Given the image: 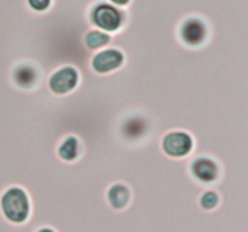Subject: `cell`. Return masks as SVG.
Here are the masks:
<instances>
[{
    "instance_id": "cell-4",
    "label": "cell",
    "mask_w": 248,
    "mask_h": 232,
    "mask_svg": "<svg viewBox=\"0 0 248 232\" xmlns=\"http://www.w3.org/2000/svg\"><path fill=\"white\" fill-rule=\"evenodd\" d=\"M161 149L171 159H183L194 149V139L186 130H170L162 137Z\"/></svg>"
},
{
    "instance_id": "cell-12",
    "label": "cell",
    "mask_w": 248,
    "mask_h": 232,
    "mask_svg": "<svg viewBox=\"0 0 248 232\" xmlns=\"http://www.w3.org/2000/svg\"><path fill=\"white\" fill-rule=\"evenodd\" d=\"M27 6L34 12H38V14H41V12H45L52 6L53 0H26Z\"/></svg>"
},
{
    "instance_id": "cell-8",
    "label": "cell",
    "mask_w": 248,
    "mask_h": 232,
    "mask_svg": "<svg viewBox=\"0 0 248 232\" xmlns=\"http://www.w3.org/2000/svg\"><path fill=\"white\" fill-rule=\"evenodd\" d=\"M106 200L113 209L123 210L131 203L132 190L127 184L123 183V181H116L107 188Z\"/></svg>"
},
{
    "instance_id": "cell-1",
    "label": "cell",
    "mask_w": 248,
    "mask_h": 232,
    "mask_svg": "<svg viewBox=\"0 0 248 232\" xmlns=\"http://www.w3.org/2000/svg\"><path fill=\"white\" fill-rule=\"evenodd\" d=\"M0 213L14 225L24 224L31 214V202L22 186L12 185L0 193Z\"/></svg>"
},
{
    "instance_id": "cell-9",
    "label": "cell",
    "mask_w": 248,
    "mask_h": 232,
    "mask_svg": "<svg viewBox=\"0 0 248 232\" xmlns=\"http://www.w3.org/2000/svg\"><path fill=\"white\" fill-rule=\"evenodd\" d=\"M114 34H109L107 31L101 30V29L92 28L91 30L86 31L84 36V44L90 51L96 52V51L102 50L104 47H109L114 45Z\"/></svg>"
},
{
    "instance_id": "cell-3",
    "label": "cell",
    "mask_w": 248,
    "mask_h": 232,
    "mask_svg": "<svg viewBox=\"0 0 248 232\" xmlns=\"http://www.w3.org/2000/svg\"><path fill=\"white\" fill-rule=\"evenodd\" d=\"M178 38L188 47H200L207 43L211 34V26L200 16H188L179 23Z\"/></svg>"
},
{
    "instance_id": "cell-10",
    "label": "cell",
    "mask_w": 248,
    "mask_h": 232,
    "mask_svg": "<svg viewBox=\"0 0 248 232\" xmlns=\"http://www.w3.org/2000/svg\"><path fill=\"white\" fill-rule=\"evenodd\" d=\"M81 143L75 135L70 134L63 138L57 146V155L61 160L65 162H73L80 156Z\"/></svg>"
},
{
    "instance_id": "cell-14",
    "label": "cell",
    "mask_w": 248,
    "mask_h": 232,
    "mask_svg": "<svg viewBox=\"0 0 248 232\" xmlns=\"http://www.w3.org/2000/svg\"><path fill=\"white\" fill-rule=\"evenodd\" d=\"M34 232H57V231L51 226H40L38 227Z\"/></svg>"
},
{
    "instance_id": "cell-7",
    "label": "cell",
    "mask_w": 248,
    "mask_h": 232,
    "mask_svg": "<svg viewBox=\"0 0 248 232\" xmlns=\"http://www.w3.org/2000/svg\"><path fill=\"white\" fill-rule=\"evenodd\" d=\"M125 62V56L116 47H104L96 51L91 58L92 70L97 74H109L118 70Z\"/></svg>"
},
{
    "instance_id": "cell-2",
    "label": "cell",
    "mask_w": 248,
    "mask_h": 232,
    "mask_svg": "<svg viewBox=\"0 0 248 232\" xmlns=\"http://www.w3.org/2000/svg\"><path fill=\"white\" fill-rule=\"evenodd\" d=\"M127 18V12L125 9L110 4L108 0L98 1L90 9L89 19L93 28L101 29L109 34H114L120 30Z\"/></svg>"
},
{
    "instance_id": "cell-11",
    "label": "cell",
    "mask_w": 248,
    "mask_h": 232,
    "mask_svg": "<svg viewBox=\"0 0 248 232\" xmlns=\"http://www.w3.org/2000/svg\"><path fill=\"white\" fill-rule=\"evenodd\" d=\"M199 205L206 212L215 210L220 203V196L216 188H207L199 196Z\"/></svg>"
},
{
    "instance_id": "cell-5",
    "label": "cell",
    "mask_w": 248,
    "mask_h": 232,
    "mask_svg": "<svg viewBox=\"0 0 248 232\" xmlns=\"http://www.w3.org/2000/svg\"><path fill=\"white\" fill-rule=\"evenodd\" d=\"M80 81L79 70L73 65H63L51 72L47 86L55 94H68L77 88Z\"/></svg>"
},
{
    "instance_id": "cell-6",
    "label": "cell",
    "mask_w": 248,
    "mask_h": 232,
    "mask_svg": "<svg viewBox=\"0 0 248 232\" xmlns=\"http://www.w3.org/2000/svg\"><path fill=\"white\" fill-rule=\"evenodd\" d=\"M191 176L206 185H213L220 178V166L215 159L206 155H198L189 164Z\"/></svg>"
},
{
    "instance_id": "cell-13",
    "label": "cell",
    "mask_w": 248,
    "mask_h": 232,
    "mask_svg": "<svg viewBox=\"0 0 248 232\" xmlns=\"http://www.w3.org/2000/svg\"><path fill=\"white\" fill-rule=\"evenodd\" d=\"M110 4L115 5V6L118 7H121V9H125V7H127L128 5H130L131 0H108Z\"/></svg>"
}]
</instances>
